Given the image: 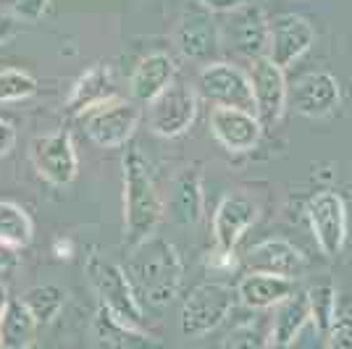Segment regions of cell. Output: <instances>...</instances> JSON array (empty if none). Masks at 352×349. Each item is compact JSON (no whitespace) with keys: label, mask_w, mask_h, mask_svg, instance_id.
Wrapping results in <instances>:
<instances>
[{"label":"cell","mask_w":352,"mask_h":349,"mask_svg":"<svg viewBox=\"0 0 352 349\" xmlns=\"http://www.w3.org/2000/svg\"><path fill=\"white\" fill-rule=\"evenodd\" d=\"M19 30H21V21H19L11 11H3V8H0V45L14 40L16 34H19Z\"/></svg>","instance_id":"cell-33"},{"label":"cell","mask_w":352,"mask_h":349,"mask_svg":"<svg viewBox=\"0 0 352 349\" xmlns=\"http://www.w3.org/2000/svg\"><path fill=\"white\" fill-rule=\"evenodd\" d=\"M245 268L255 273L300 278L308 271V258L287 239H265L245 255Z\"/></svg>","instance_id":"cell-16"},{"label":"cell","mask_w":352,"mask_h":349,"mask_svg":"<svg viewBox=\"0 0 352 349\" xmlns=\"http://www.w3.org/2000/svg\"><path fill=\"white\" fill-rule=\"evenodd\" d=\"M308 305H310V323L321 336L331 328V323L337 320V305L339 291L334 284H316L308 289Z\"/></svg>","instance_id":"cell-27"},{"label":"cell","mask_w":352,"mask_h":349,"mask_svg":"<svg viewBox=\"0 0 352 349\" xmlns=\"http://www.w3.org/2000/svg\"><path fill=\"white\" fill-rule=\"evenodd\" d=\"M195 3H200V5L208 8L210 14H232V11H236V8L248 5L250 0H195Z\"/></svg>","instance_id":"cell-34"},{"label":"cell","mask_w":352,"mask_h":349,"mask_svg":"<svg viewBox=\"0 0 352 349\" xmlns=\"http://www.w3.org/2000/svg\"><path fill=\"white\" fill-rule=\"evenodd\" d=\"M197 89L187 82H171L153 102H147V126L158 137H179L197 118Z\"/></svg>","instance_id":"cell-6"},{"label":"cell","mask_w":352,"mask_h":349,"mask_svg":"<svg viewBox=\"0 0 352 349\" xmlns=\"http://www.w3.org/2000/svg\"><path fill=\"white\" fill-rule=\"evenodd\" d=\"M197 98L213 102V105H229V108H245L252 111V89L250 76L234 63L226 60H210L197 74Z\"/></svg>","instance_id":"cell-10"},{"label":"cell","mask_w":352,"mask_h":349,"mask_svg":"<svg viewBox=\"0 0 352 349\" xmlns=\"http://www.w3.org/2000/svg\"><path fill=\"white\" fill-rule=\"evenodd\" d=\"M92 344L95 349H155V341L142 328L118 320L100 305L92 315Z\"/></svg>","instance_id":"cell-22"},{"label":"cell","mask_w":352,"mask_h":349,"mask_svg":"<svg viewBox=\"0 0 352 349\" xmlns=\"http://www.w3.org/2000/svg\"><path fill=\"white\" fill-rule=\"evenodd\" d=\"M308 326H310L308 291H292L287 300H281L279 305L274 307V320H271V331H268L271 349L292 347Z\"/></svg>","instance_id":"cell-20"},{"label":"cell","mask_w":352,"mask_h":349,"mask_svg":"<svg viewBox=\"0 0 352 349\" xmlns=\"http://www.w3.org/2000/svg\"><path fill=\"white\" fill-rule=\"evenodd\" d=\"M19 300H21V305L30 310L34 323L40 328H45V326H50L60 315V310L66 305V291L56 286V284H40V286L27 289Z\"/></svg>","instance_id":"cell-25"},{"label":"cell","mask_w":352,"mask_h":349,"mask_svg":"<svg viewBox=\"0 0 352 349\" xmlns=\"http://www.w3.org/2000/svg\"><path fill=\"white\" fill-rule=\"evenodd\" d=\"M8 289L6 286H0V318H3V313H6V305H8Z\"/></svg>","instance_id":"cell-36"},{"label":"cell","mask_w":352,"mask_h":349,"mask_svg":"<svg viewBox=\"0 0 352 349\" xmlns=\"http://www.w3.org/2000/svg\"><path fill=\"white\" fill-rule=\"evenodd\" d=\"M163 210L168 213V218L176 226H197L206 210V192H203V174L197 166L182 168L179 174L171 179V190L166 197Z\"/></svg>","instance_id":"cell-15"},{"label":"cell","mask_w":352,"mask_h":349,"mask_svg":"<svg viewBox=\"0 0 352 349\" xmlns=\"http://www.w3.org/2000/svg\"><path fill=\"white\" fill-rule=\"evenodd\" d=\"M16 145V129L11 121L0 118V158H6Z\"/></svg>","instance_id":"cell-35"},{"label":"cell","mask_w":352,"mask_h":349,"mask_svg":"<svg viewBox=\"0 0 352 349\" xmlns=\"http://www.w3.org/2000/svg\"><path fill=\"white\" fill-rule=\"evenodd\" d=\"M113 98H118L113 69L105 63H95L74 82L72 95L66 100V111L72 116H85L92 108H100L103 102L113 100Z\"/></svg>","instance_id":"cell-18"},{"label":"cell","mask_w":352,"mask_h":349,"mask_svg":"<svg viewBox=\"0 0 352 349\" xmlns=\"http://www.w3.org/2000/svg\"><path fill=\"white\" fill-rule=\"evenodd\" d=\"M313 43H316V30L308 19L297 14H284L271 24L265 58H271L287 71L308 53Z\"/></svg>","instance_id":"cell-14"},{"label":"cell","mask_w":352,"mask_h":349,"mask_svg":"<svg viewBox=\"0 0 352 349\" xmlns=\"http://www.w3.org/2000/svg\"><path fill=\"white\" fill-rule=\"evenodd\" d=\"M323 339H326V349H352V313L337 315Z\"/></svg>","instance_id":"cell-30"},{"label":"cell","mask_w":352,"mask_h":349,"mask_svg":"<svg viewBox=\"0 0 352 349\" xmlns=\"http://www.w3.org/2000/svg\"><path fill=\"white\" fill-rule=\"evenodd\" d=\"M85 276H87L92 291L98 294V305L113 313L118 320L129 323L134 328H142L145 315H142L140 297H137L124 265L105 260L100 252H89L85 260Z\"/></svg>","instance_id":"cell-3"},{"label":"cell","mask_w":352,"mask_h":349,"mask_svg":"<svg viewBox=\"0 0 352 349\" xmlns=\"http://www.w3.org/2000/svg\"><path fill=\"white\" fill-rule=\"evenodd\" d=\"M47 3L50 0H11V14L21 21V24H34V21H40L47 11Z\"/></svg>","instance_id":"cell-32"},{"label":"cell","mask_w":352,"mask_h":349,"mask_svg":"<svg viewBox=\"0 0 352 349\" xmlns=\"http://www.w3.org/2000/svg\"><path fill=\"white\" fill-rule=\"evenodd\" d=\"M56 255H58V258H72V247H69V242H66V245H56Z\"/></svg>","instance_id":"cell-37"},{"label":"cell","mask_w":352,"mask_h":349,"mask_svg":"<svg viewBox=\"0 0 352 349\" xmlns=\"http://www.w3.org/2000/svg\"><path fill=\"white\" fill-rule=\"evenodd\" d=\"M34 171L53 187H69L79 174V158L69 131H50L34 137L30 145Z\"/></svg>","instance_id":"cell-9"},{"label":"cell","mask_w":352,"mask_h":349,"mask_svg":"<svg viewBox=\"0 0 352 349\" xmlns=\"http://www.w3.org/2000/svg\"><path fill=\"white\" fill-rule=\"evenodd\" d=\"M248 76L250 89H252V111L261 118L263 129L279 124L287 111V102H289V87H287L284 69L276 66L271 58L261 56V58H252Z\"/></svg>","instance_id":"cell-8"},{"label":"cell","mask_w":352,"mask_h":349,"mask_svg":"<svg viewBox=\"0 0 352 349\" xmlns=\"http://www.w3.org/2000/svg\"><path fill=\"white\" fill-rule=\"evenodd\" d=\"M236 302L248 310H274L281 300H287L294 289V278L274 276V273H255L248 271L236 284Z\"/></svg>","instance_id":"cell-21"},{"label":"cell","mask_w":352,"mask_h":349,"mask_svg":"<svg viewBox=\"0 0 352 349\" xmlns=\"http://www.w3.org/2000/svg\"><path fill=\"white\" fill-rule=\"evenodd\" d=\"M176 79V60L168 53H150L129 76V98L140 105L153 102Z\"/></svg>","instance_id":"cell-19"},{"label":"cell","mask_w":352,"mask_h":349,"mask_svg":"<svg viewBox=\"0 0 352 349\" xmlns=\"http://www.w3.org/2000/svg\"><path fill=\"white\" fill-rule=\"evenodd\" d=\"M236 305V291L219 281L200 284L184 297L179 313V328L187 339H203L216 331L223 320L232 315Z\"/></svg>","instance_id":"cell-4"},{"label":"cell","mask_w":352,"mask_h":349,"mask_svg":"<svg viewBox=\"0 0 352 349\" xmlns=\"http://www.w3.org/2000/svg\"><path fill=\"white\" fill-rule=\"evenodd\" d=\"M124 245L134 247L155 234L163 218V200L155 190L150 163L140 147H129L124 155Z\"/></svg>","instance_id":"cell-2"},{"label":"cell","mask_w":352,"mask_h":349,"mask_svg":"<svg viewBox=\"0 0 352 349\" xmlns=\"http://www.w3.org/2000/svg\"><path fill=\"white\" fill-rule=\"evenodd\" d=\"M40 326L34 323L21 300H8L0 318V349H32Z\"/></svg>","instance_id":"cell-24"},{"label":"cell","mask_w":352,"mask_h":349,"mask_svg":"<svg viewBox=\"0 0 352 349\" xmlns=\"http://www.w3.org/2000/svg\"><path fill=\"white\" fill-rule=\"evenodd\" d=\"M221 349H271V341H268V334H265L261 326H255V323H239L223 339Z\"/></svg>","instance_id":"cell-29"},{"label":"cell","mask_w":352,"mask_h":349,"mask_svg":"<svg viewBox=\"0 0 352 349\" xmlns=\"http://www.w3.org/2000/svg\"><path fill=\"white\" fill-rule=\"evenodd\" d=\"M37 95V79L21 69H3L0 71V105L3 102H21Z\"/></svg>","instance_id":"cell-28"},{"label":"cell","mask_w":352,"mask_h":349,"mask_svg":"<svg viewBox=\"0 0 352 349\" xmlns=\"http://www.w3.org/2000/svg\"><path fill=\"white\" fill-rule=\"evenodd\" d=\"M85 131L87 137L103 150H116L124 147L134 137V131L140 126L142 108L132 98H113L103 102L100 108H92L85 113Z\"/></svg>","instance_id":"cell-5"},{"label":"cell","mask_w":352,"mask_h":349,"mask_svg":"<svg viewBox=\"0 0 352 349\" xmlns=\"http://www.w3.org/2000/svg\"><path fill=\"white\" fill-rule=\"evenodd\" d=\"M313 239L326 258H337L347 245V205L339 192H316L308 203Z\"/></svg>","instance_id":"cell-11"},{"label":"cell","mask_w":352,"mask_h":349,"mask_svg":"<svg viewBox=\"0 0 352 349\" xmlns=\"http://www.w3.org/2000/svg\"><path fill=\"white\" fill-rule=\"evenodd\" d=\"M174 45L187 60H195V63L216 60L221 47V32L210 11L190 0L174 27Z\"/></svg>","instance_id":"cell-7"},{"label":"cell","mask_w":352,"mask_h":349,"mask_svg":"<svg viewBox=\"0 0 352 349\" xmlns=\"http://www.w3.org/2000/svg\"><path fill=\"white\" fill-rule=\"evenodd\" d=\"M19 268H21L19 247L0 242V286H8L19 273Z\"/></svg>","instance_id":"cell-31"},{"label":"cell","mask_w":352,"mask_h":349,"mask_svg":"<svg viewBox=\"0 0 352 349\" xmlns=\"http://www.w3.org/2000/svg\"><path fill=\"white\" fill-rule=\"evenodd\" d=\"M234 16V24L229 27V34H232V45L242 56L248 58H261L268 50V34H271V24L265 21L263 11L258 5H242L232 11Z\"/></svg>","instance_id":"cell-23"},{"label":"cell","mask_w":352,"mask_h":349,"mask_svg":"<svg viewBox=\"0 0 352 349\" xmlns=\"http://www.w3.org/2000/svg\"><path fill=\"white\" fill-rule=\"evenodd\" d=\"M208 126H210V134L216 137V142L229 153H250L252 147H258L263 137L261 118L255 116V111H245V108L213 105L208 116Z\"/></svg>","instance_id":"cell-12"},{"label":"cell","mask_w":352,"mask_h":349,"mask_svg":"<svg viewBox=\"0 0 352 349\" xmlns=\"http://www.w3.org/2000/svg\"><path fill=\"white\" fill-rule=\"evenodd\" d=\"M292 105L300 116L308 118H323L329 116L339 105V82L334 74L329 71H313L305 74L302 79H297L292 89Z\"/></svg>","instance_id":"cell-17"},{"label":"cell","mask_w":352,"mask_h":349,"mask_svg":"<svg viewBox=\"0 0 352 349\" xmlns=\"http://www.w3.org/2000/svg\"><path fill=\"white\" fill-rule=\"evenodd\" d=\"M255 221H258V207L248 194L242 192L226 194L213 213V249L232 255Z\"/></svg>","instance_id":"cell-13"},{"label":"cell","mask_w":352,"mask_h":349,"mask_svg":"<svg viewBox=\"0 0 352 349\" xmlns=\"http://www.w3.org/2000/svg\"><path fill=\"white\" fill-rule=\"evenodd\" d=\"M34 236V223L30 213L16 203L0 200V242L14 245V247H27Z\"/></svg>","instance_id":"cell-26"},{"label":"cell","mask_w":352,"mask_h":349,"mask_svg":"<svg viewBox=\"0 0 352 349\" xmlns=\"http://www.w3.org/2000/svg\"><path fill=\"white\" fill-rule=\"evenodd\" d=\"M124 271L132 281L137 297H142L155 307L168 305L184 281V265L179 258V249L158 234H150L140 245L129 247Z\"/></svg>","instance_id":"cell-1"}]
</instances>
